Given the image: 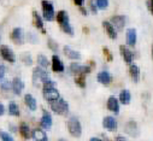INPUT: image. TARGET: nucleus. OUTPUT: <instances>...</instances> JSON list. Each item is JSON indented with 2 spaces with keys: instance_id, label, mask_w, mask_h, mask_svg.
<instances>
[{
  "instance_id": "obj_35",
  "label": "nucleus",
  "mask_w": 153,
  "mask_h": 141,
  "mask_svg": "<svg viewBox=\"0 0 153 141\" xmlns=\"http://www.w3.org/2000/svg\"><path fill=\"white\" fill-rule=\"evenodd\" d=\"M56 86H57V83H56L54 81H52V80H48V81L44 82V91H45V89H51V88H56Z\"/></svg>"
},
{
  "instance_id": "obj_19",
  "label": "nucleus",
  "mask_w": 153,
  "mask_h": 141,
  "mask_svg": "<svg viewBox=\"0 0 153 141\" xmlns=\"http://www.w3.org/2000/svg\"><path fill=\"white\" fill-rule=\"evenodd\" d=\"M64 54H65L69 59H75V60H80V59H81V54H80V52L75 51V50H72V48H70L69 46H65V47H64Z\"/></svg>"
},
{
  "instance_id": "obj_32",
  "label": "nucleus",
  "mask_w": 153,
  "mask_h": 141,
  "mask_svg": "<svg viewBox=\"0 0 153 141\" xmlns=\"http://www.w3.org/2000/svg\"><path fill=\"white\" fill-rule=\"evenodd\" d=\"M37 62H39V64H40L41 68H47L48 66V60H47L46 56H44V54H39V56H37Z\"/></svg>"
},
{
  "instance_id": "obj_40",
  "label": "nucleus",
  "mask_w": 153,
  "mask_h": 141,
  "mask_svg": "<svg viewBox=\"0 0 153 141\" xmlns=\"http://www.w3.org/2000/svg\"><path fill=\"white\" fill-rule=\"evenodd\" d=\"M28 38L30 39V42H31V44H37V38L35 36L34 34L29 33V34H28Z\"/></svg>"
},
{
  "instance_id": "obj_15",
  "label": "nucleus",
  "mask_w": 153,
  "mask_h": 141,
  "mask_svg": "<svg viewBox=\"0 0 153 141\" xmlns=\"http://www.w3.org/2000/svg\"><path fill=\"white\" fill-rule=\"evenodd\" d=\"M107 109L110 111H112L113 114H118L120 112V105H118V100L114 96H110L107 100Z\"/></svg>"
},
{
  "instance_id": "obj_48",
  "label": "nucleus",
  "mask_w": 153,
  "mask_h": 141,
  "mask_svg": "<svg viewBox=\"0 0 153 141\" xmlns=\"http://www.w3.org/2000/svg\"><path fill=\"white\" fill-rule=\"evenodd\" d=\"M59 141H65V140H63V139H60V140H59Z\"/></svg>"
},
{
  "instance_id": "obj_33",
  "label": "nucleus",
  "mask_w": 153,
  "mask_h": 141,
  "mask_svg": "<svg viewBox=\"0 0 153 141\" xmlns=\"http://www.w3.org/2000/svg\"><path fill=\"white\" fill-rule=\"evenodd\" d=\"M95 4H97V6H98V9L105 10V9H107V6H108V0H95Z\"/></svg>"
},
{
  "instance_id": "obj_25",
  "label": "nucleus",
  "mask_w": 153,
  "mask_h": 141,
  "mask_svg": "<svg viewBox=\"0 0 153 141\" xmlns=\"http://www.w3.org/2000/svg\"><path fill=\"white\" fill-rule=\"evenodd\" d=\"M33 18H34V24H35V27L39 28V29H41L42 33H46V31L44 30V21H42V18L40 17V15L37 13L36 11H33Z\"/></svg>"
},
{
  "instance_id": "obj_5",
  "label": "nucleus",
  "mask_w": 153,
  "mask_h": 141,
  "mask_svg": "<svg viewBox=\"0 0 153 141\" xmlns=\"http://www.w3.org/2000/svg\"><path fill=\"white\" fill-rule=\"evenodd\" d=\"M91 66L87 65H81L79 63H71L70 64V71L75 75H86L91 73Z\"/></svg>"
},
{
  "instance_id": "obj_21",
  "label": "nucleus",
  "mask_w": 153,
  "mask_h": 141,
  "mask_svg": "<svg viewBox=\"0 0 153 141\" xmlns=\"http://www.w3.org/2000/svg\"><path fill=\"white\" fill-rule=\"evenodd\" d=\"M127 44L131 47H134L136 44V30L133 28L127 30Z\"/></svg>"
},
{
  "instance_id": "obj_30",
  "label": "nucleus",
  "mask_w": 153,
  "mask_h": 141,
  "mask_svg": "<svg viewBox=\"0 0 153 141\" xmlns=\"http://www.w3.org/2000/svg\"><path fill=\"white\" fill-rule=\"evenodd\" d=\"M21 59L25 65H31L33 64V59H31L30 53H22L21 54Z\"/></svg>"
},
{
  "instance_id": "obj_38",
  "label": "nucleus",
  "mask_w": 153,
  "mask_h": 141,
  "mask_svg": "<svg viewBox=\"0 0 153 141\" xmlns=\"http://www.w3.org/2000/svg\"><path fill=\"white\" fill-rule=\"evenodd\" d=\"M48 47H50L52 51H57V50H58V45H57L52 39L48 40Z\"/></svg>"
},
{
  "instance_id": "obj_37",
  "label": "nucleus",
  "mask_w": 153,
  "mask_h": 141,
  "mask_svg": "<svg viewBox=\"0 0 153 141\" xmlns=\"http://www.w3.org/2000/svg\"><path fill=\"white\" fill-rule=\"evenodd\" d=\"M5 74H6V66L5 65H0V81L4 80Z\"/></svg>"
},
{
  "instance_id": "obj_23",
  "label": "nucleus",
  "mask_w": 153,
  "mask_h": 141,
  "mask_svg": "<svg viewBox=\"0 0 153 141\" xmlns=\"http://www.w3.org/2000/svg\"><path fill=\"white\" fill-rule=\"evenodd\" d=\"M33 139L35 141H48L46 133L44 130H41V129H35L33 131Z\"/></svg>"
},
{
  "instance_id": "obj_31",
  "label": "nucleus",
  "mask_w": 153,
  "mask_h": 141,
  "mask_svg": "<svg viewBox=\"0 0 153 141\" xmlns=\"http://www.w3.org/2000/svg\"><path fill=\"white\" fill-rule=\"evenodd\" d=\"M0 88H1L3 92H9L12 89V83H10L9 81H0Z\"/></svg>"
},
{
  "instance_id": "obj_1",
  "label": "nucleus",
  "mask_w": 153,
  "mask_h": 141,
  "mask_svg": "<svg viewBox=\"0 0 153 141\" xmlns=\"http://www.w3.org/2000/svg\"><path fill=\"white\" fill-rule=\"evenodd\" d=\"M50 106L52 108V110L58 114V115H62V116H65L68 115L69 112V104L64 100V99H57V100H53V101H50Z\"/></svg>"
},
{
  "instance_id": "obj_41",
  "label": "nucleus",
  "mask_w": 153,
  "mask_h": 141,
  "mask_svg": "<svg viewBox=\"0 0 153 141\" xmlns=\"http://www.w3.org/2000/svg\"><path fill=\"white\" fill-rule=\"evenodd\" d=\"M146 4H147V7L149 9V11H151V13L153 15V0H148V1H147Z\"/></svg>"
},
{
  "instance_id": "obj_7",
  "label": "nucleus",
  "mask_w": 153,
  "mask_h": 141,
  "mask_svg": "<svg viewBox=\"0 0 153 141\" xmlns=\"http://www.w3.org/2000/svg\"><path fill=\"white\" fill-rule=\"evenodd\" d=\"M11 39L13 40L15 44L22 45L24 42V33L22 28H15L11 33Z\"/></svg>"
},
{
  "instance_id": "obj_34",
  "label": "nucleus",
  "mask_w": 153,
  "mask_h": 141,
  "mask_svg": "<svg viewBox=\"0 0 153 141\" xmlns=\"http://www.w3.org/2000/svg\"><path fill=\"white\" fill-rule=\"evenodd\" d=\"M0 139H1L3 141H15L13 137L6 131H0Z\"/></svg>"
},
{
  "instance_id": "obj_17",
  "label": "nucleus",
  "mask_w": 153,
  "mask_h": 141,
  "mask_svg": "<svg viewBox=\"0 0 153 141\" xmlns=\"http://www.w3.org/2000/svg\"><path fill=\"white\" fill-rule=\"evenodd\" d=\"M23 88H24V82L19 77H15V80L12 81V91H13V93L19 95L22 93Z\"/></svg>"
},
{
  "instance_id": "obj_26",
  "label": "nucleus",
  "mask_w": 153,
  "mask_h": 141,
  "mask_svg": "<svg viewBox=\"0 0 153 141\" xmlns=\"http://www.w3.org/2000/svg\"><path fill=\"white\" fill-rule=\"evenodd\" d=\"M130 100H131V95H130V92H129V91L124 89V91H122V92L120 93V101H121L122 104L128 105V104L130 102Z\"/></svg>"
},
{
  "instance_id": "obj_6",
  "label": "nucleus",
  "mask_w": 153,
  "mask_h": 141,
  "mask_svg": "<svg viewBox=\"0 0 153 141\" xmlns=\"http://www.w3.org/2000/svg\"><path fill=\"white\" fill-rule=\"evenodd\" d=\"M0 54H1V57H3L5 60H7V62H10V63H15V62H16V56H15V53H13L12 50H11L9 46H6V45H1V46H0Z\"/></svg>"
},
{
  "instance_id": "obj_45",
  "label": "nucleus",
  "mask_w": 153,
  "mask_h": 141,
  "mask_svg": "<svg viewBox=\"0 0 153 141\" xmlns=\"http://www.w3.org/2000/svg\"><path fill=\"white\" fill-rule=\"evenodd\" d=\"M80 10H81V12H82V15H85V16L87 15V10H86V9H83L82 6H80Z\"/></svg>"
},
{
  "instance_id": "obj_8",
  "label": "nucleus",
  "mask_w": 153,
  "mask_h": 141,
  "mask_svg": "<svg viewBox=\"0 0 153 141\" xmlns=\"http://www.w3.org/2000/svg\"><path fill=\"white\" fill-rule=\"evenodd\" d=\"M102 27H104V29L106 30V34L108 35V38H111V39H113V40L117 38V29L114 28V25H113L111 22L104 21V22H102Z\"/></svg>"
},
{
  "instance_id": "obj_4",
  "label": "nucleus",
  "mask_w": 153,
  "mask_h": 141,
  "mask_svg": "<svg viewBox=\"0 0 153 141\" xmlns=\"http://www.w3.org/2000/svg\"><path fill=\"white\" fill-rule=\"evenodd\" d=\"M42 11H44V17L46 21L51 22L54 19L56 13H54V9H53L52 3L47 1V0H42Z\"/></svg>"
},
{
  "instance_id": "obj_44",
  "label": "nucleus",
  "mask_w": 153,
  "mask_h": 141,
  "mask_svg": "<svg viewBox=\"0 0 153 141\" xmlns=\"http://www.w3.org/2000/svg\"><path fill=\"white\" fill-rule=\"evenodd\" d=\"M116 141H127V140H126V137H124V136L118 135V136H116Z\"/></svg>"
},
{
  "instance_id": "obj_16",
  "label": "nucleus",
  "mask_w": 153,
  "mask_h": 141,
  "mask_svg": "<svg viewBox=\"0 0 153 141\" xmlns=\"http://www.w3.org/2000/svg\"><path fill=\"white\" fill-rule=\"evenodd\" d=\"M59 24H60V27H62V29H63L64 33H66V34H69V35H74V29H72V27L70 25L69 16H68V15L59 22Z\"/></svg>"
},
{
  "instance_id": "obj_46",
  "label": "nucleus",
  "mask_w": 153,
  "mask_h": 141,
  "mask_svg": "<svg viewBox=\"0 0 153 141\" xmlns=\"http://www.w3.org/2000/svg\"><path fill=\"white\" fill-rule=\"evenodd\" d=\"M89 141H102L101 139H98V137H92Z\"/></svg>"
},
{
  "instance_id": "obj_3",
  "label": "nucleus",
  "mask_w": 153,
  "mask_h": 141,
  "mask_svg": "<svg viewBox=\"0 0 153 141\" xmlns=\"http://www.w3.org/2000/svg\"><path fill=\"white\" fill-rule=\"evenodd\" d=\"M50 80V75L46 70L41 69V68H36L33 71V83L35 86H39L40 82H46Z\"/></svg>"
},
{
  "instance_id": "obj_18",
  "label": "nucleus",
  "mask_w": 153,
  "mask_h": 141,
  "mask_svg": "<svg viewBox=\"0 0 153 141\" xmlns=\"http://www.w3.org/2000/svg\"><path fill=\"white\" fill-rule=\"evenodd\" d=\"M126 131L130 135V136H137V134H139V128H137V123L136 122H134V121H130V122H128L127 123V125H126Z\"/></svg>"
},
{
  "instance_id": "obj_2",
  "label": "nucleus",
  "mask_w": 153,
  "mask_h": 141,
  "mask_svg": "<svg viewBox=\"0 0 153 141\" xmlns=\"http://www.w3.org/2000/svg\"><path fill=\"white\" fill-rule=\"evenodd\" d=\"M68 129H69V133L72 136H75V137H80L81 134H82L81 123H80V121L76 117H70L69 118V121H68Z\"/></svg>"
},
{
  "instance_id": "obj_27",
  "label": "nucleus",
  "mask_w": 153,
  "mask_h": 141,
  "mask_svg": "<svg viewBox=\"0 0 153 141\" xmlns=\"http://www.w3.org/2000/svg\"><path fill=\"white\" fill-rule=\"evenodd\" d=\"M19 133H21L22 137H24V139H29V137H30V129H29L28 124H25V123H21V125H19Z\"/></svg>"
},
{
  "instance_id": "obj_22",
  "label": "nucleus",
  "mask_w": 153,
  "mask_h": 141,
  "mask_svg": "<svg viewBox=\"0 0 153 141\" xmlns=\"http://www.w3.org/2000/svg\"><path fill=\"white\" fill-rule=\"evenodd\" d=\"M129 74H130V76H131V79H133L134 82H139V80H140V68L137 65H135V64H131L130 65Z\"/></svg>"
},
{
  "instance_id": "obj_36",
  "label": "nucleus",
  "mask_w": 153,
  "mask_h": 141,
  "mask_svg": "<svg viewBox=\"0 0 153 141\" xmlns=\"http://www.w3.org/2000/svg\"><path fill=\"white\" fill-rule=\"evenodd\" d=\"M102 52H104V54H105V57H106V59H107L108 62H111V60L113 59V56H112V53L108 51L107 47H104V48H102Z\"/></svg>"
},
{
  "instance_id": "obj_47",
  "label": "nucleus",
  "mask_w": 153,
  "mask_h": 141,
  "mask_svg": "<svg viewBox=\"0 0 153 141\" xmlns=\"http://www.w3.org/2000/svg\"><path fill=\"white\" fill-rule=\"evenodd\" d=\"M152 58H153V45H152Z\"/></svg>"
},
{
  "instance_id": "obj_14",
  "label": "nucleus",
  "mask_w": 153,
  "mask_h": 141,
  "mask_svg": "<svg viewBox=\"0 0 153 141\" xmlns=\"http://www.w3.org/2000/svg\"><path fill=\"white\" fill-rule=\"evenodd\" d=\"M41 127L45 128V129H50L52 127V116L48 111L44 110L42 112V118H41V122H40Z\"/></svg>"
},
{
  "instance_id": "obj_28",
  "label": "nucleus",
  "mask_w": 153,
  "mask_h": 141,
  "mask_svg": "<svg viewBox=\"0 0 153 141\" xmlns=\"http://www.w3.org/2000/svg\"><path fill=\"white\" fill-rule=\"evenodd\" d=\"M9 114L11 116H17V117L19 116V109H18V105L16 102H13V101L10 102V105H9Z\"/></svg>"
},
{
  "instance_id": "obj_13",
  "label": "nucleus",
  "mask_w": 153,
  "mask_h": 141,
  "mask_svg": "<svg viewBox=\"0 0 153 141\" xmlns=\"http://www.w3.org/2000/svg\"><path fill=\"white\" fill-rule=\"evenodd\" d=\"M120 50H121V54H122L124 62L130 64V63L133 62V59H134V54H133V52H131L127 46H124V45L120 46Z\"/></svg>"
},
{
  "instance_id": "obj_43",
  "label": "nucleus",
  "mask_w": 153,
  "mask_h": 141,
  "mask_svg": "<svg viewBox=\"0 0 153 141\" xmlns=\"http://www.w3.org/2000/svg\"><path fill=\"white\" fill-rule=\"evenodd\" d=\"M74 3L77 5V6H82V4H83V0H74Z\"/></svg>"
},
{
  "instance_id": "obj_24",
  "label": "nucleus",
  "mask_w": 153,
  "mask_h": 141,
  "mask_svg": "<svg viewBox=\"0 0 153 141\" xmlns=\"http://www.w3.org/2000/svg\"><path fill=\"white\" fill-rule=\"evenodd\" d=\"M24 101L27 104V106L31 110V111H35L36 110V99L31 95V94H27L24 96Z\"/></svg>"
},
{
  "instance_id": "obj_20",
  "label": "nucleus",
  "mask_w": 153,
  "mask_h": 141,
  "mask_svg": "<svg viewBox=\"0 0 153 141\" xmlns=\"http://www.w3.org/2000/svg\"><path fill=\"white\" fill-rule=\"evenodd\" d=\"M52 68H53V70L56 73H62L63 70H64V64H63V62L60 60V58L58 57V56H53L52 57Z\"/></svg>"
},
{
  "instance_id": "obj_12",
  "label": "nucleus",
  "mask_w": 153,
  "mask_h": 141,
  "mask_svg": "<svg viewBox=\"0 0 153 141\" xmlns=\"http://www.w3.org/2000/svg\"><path fill=\"white\" fill-rule=\"evenodd\" d=\"M97 79H98V82H100L101 85H105V86L110 85L111 81H112L111 74H110L108 71H105V70H104V71H100V73L98 74Z\"/></svg>"
},
{
  "instance_id": "obj_11",
  "label": "nucleus",
  "mask_w": 153,
  "mask_h": 141,
  "mask_svg": "<svg viewBox=\"0 0 153 141\" xmlns=\"http://www.w3.org/2000/svg\"><path fill=\"white\" fill-rule=\"evenodd\" d=\"M44 98H45L47 101H53V100L59 99V98H60V94H59V92H58L56 88L45 89V91H44Z\"/></svg>"
},
{
  "instance_id": "obj_9",
  "label": "nucleus",
  "mask_w": 153,
  "mask_h": 141,
  "mask_svg": "<svg viewBox=\"0 0 153 141\" xmlns=\"http://www.w3.org/2000/svg\"><path fill=\"white\" fill-rule=\"evenodd\" d=\"M102 125L108 131H114V130L117 129V122H116V119H114L113 117H111V116H107V117L104 118Z\"/></svg>"
},
{
  "instance_id": "obj_29",
  "label": "nucleus",
  "mask_w": 153,
  "mask_h": 141,
  "mask_svg": "<svg viewBox=\"0 0 153 141\" xmlns=\"http://www.w3.org/2000/svg\"><path fill=\"white\" fill-rule=\"evenodd\" d=\"M75 82H76V85H77V86H80L81 88H85V87H86V79H85V75H76Z\"/></svg>"
},
{
  "instance_id": "obj_42",
  "label": "nucleus",
  "mask_w": 153,
  "mask_h": 141,
  "mask_svg": "<svg viewBox=\"0 0 153 141\" xmlns=\"http://www.w3.org/2000/svg\"><path fill=\"white\" fill-rule=\"evenodd\" d=\"M4 112H5V108H4V105L0 102V116H3L4 115Z\"/></svg>"
},
{
  "instance_id": "obj_10",
  "label": "nucleus",
  "mask_w": 153,
  "mask_h": 141,
  "mask_svg": "<svg viewBox=\"0 0 153 141\" xmlns=\"http://www.w3.org/2000/svg\"><path fill=\"white\" fill-rule=\"evenodd\" d=\"M126 21H127V18H126L124 16H121V15L113 16V17L111 18V23L114 25V28H116L117 30H122V29L124 28Z\"/></svg>"
},
{
  "instance_id": "obj_39",
  "label": "nucleus",
  "mask_w": 153,
  "mask_h": 141,
  "mask_svg": "<svg viewBox=\"0 0 153 141\" xmlns=\"http://www.w3.org/2000/svg\"><path fill=\"white\" fill-rule=\"evenodd\" d=\"M89 7H91L92 12L95 15L97 13V10H98V6H97V4H94V0H89Z\"/></svg>"
}]
</instances>
